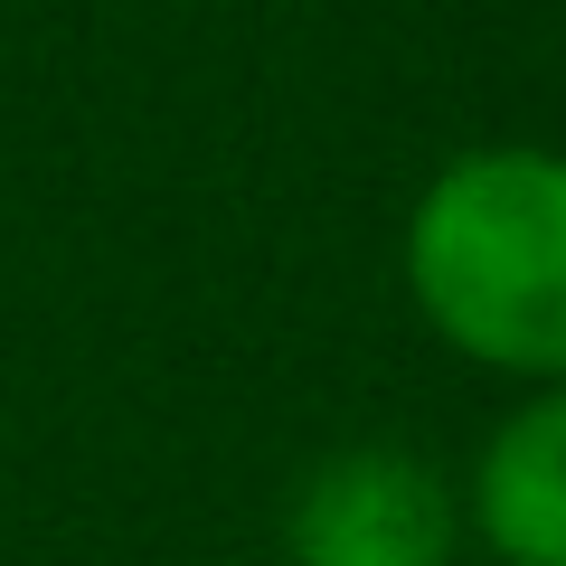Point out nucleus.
<instances>
[{
	"label": "nucleus",
	"mask_w": 566,
	"mask_h": 566,
	"mask_svg": "<svg viewBox=\"0 0 566 566\" xmlns=\"http://www.w3.org/2000/svg\"><path fill=\"white\" fill-rule=\"evenodd\" d=\"M453 566H482V557H453Z\"/></svg>",
	"instance_id": "obj_5"
},
{
	"label": "nucleus",
	"mask_w": 566,
	"mask_h": 566,
	"mask_svg": "<svg viewBox=\"0 0 566 566\" xmlns=\"http://www.w3.org/2000/svg\"><path fill=\"white\" fill-rule=\"evenodd\" d=\"M463 557V482L424 444L359 434L283 491L274 566H453Z\"/></svg>",
	"instance_id": "obj_2"
},
{
	"label": "nucleus",
	"mask_w": 566,
	"mask_h": 566,
	"mask_svg": "<svg viewBox=\"0 0 566 566\" xmlns=\"http://www.w3.org/2000/svg\"><path fill=\"white\" fill-rule=\"evenodd\" d=\"M199 566H237V557H199Z\"/></svg>",
	"instance_id": "obj_4"
},
{
	"label": "nucleus",
	"mask_w": 566,
	"mask_h": 566,
	"mask_svg": "<svg viewBox=\"0 0 566 566\" xmlns=\"http://www.w3.org/2000/svg\"><path fill=\"white\" fill-rule=\"evenodd\" d=\"M463 482V557L482 566H566V387H520L491 416Z\"/></svg>",
	"instance_id": "obj_3"
},
{
	"label": "nucleus",
	"mask_w": 566,
	"mask_h": 566,
	"mask_svg": "<svg viewBox=\"0 0 566 566\" xmlns=\"http://www.w3.org/2000/svg\"><path fill=\"white\" fill-rule=\"evenodd\" d=\"M397 274L416 322L463 368L510 387H566V151H453L406 208Z\"/></svg>",
	"instance_id": "obj_1"
}]
</instances>
